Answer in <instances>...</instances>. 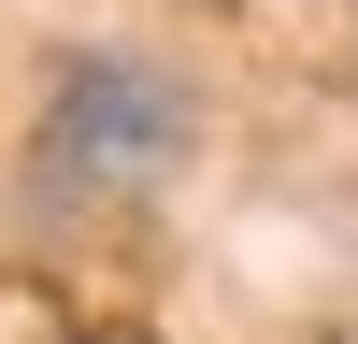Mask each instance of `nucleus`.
<instances>
[{
    "instance_id": "1",
    "label": "nucleus",
    "mask_w": 358,
    "mask_h": 344,
    "mask_svg": "<svg viewBox=\"0 0 358 344\" xmlns=\"http://www.w3.org/2000/svg\"><path fill=\"white\" fill-rule=\"evenodd\" d=\"M172 158H187V86L172 72H143V57H72V72L43 86L29 172H43L57 201H143Z\"/></svg>"
}]
</instances>
